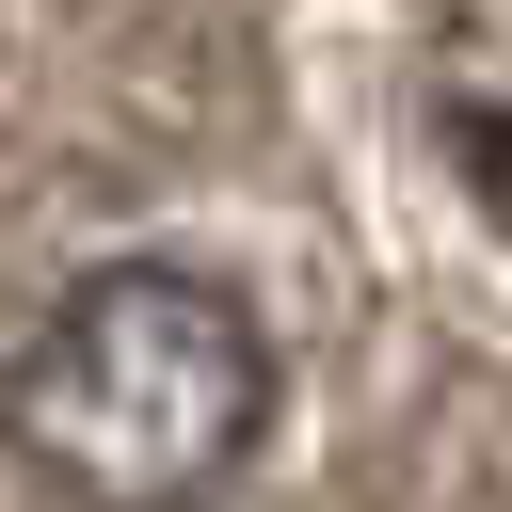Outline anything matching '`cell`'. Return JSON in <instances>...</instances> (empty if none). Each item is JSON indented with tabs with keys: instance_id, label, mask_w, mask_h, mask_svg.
<instances>
[{
	"instance_id": "cell-1",
	"label": "cell",
	"mask_w": 512,
	"mask_h": 512,
	"mask_svg": "<svg viewBox=\"0 0 512 512\" xmlns=\"http://www.w3.org/2000/svg\"><path fill=\"white\" fill-rule=\"evenodd\" d=\"M0 432L64 512H208L272 448V320L208 256H96L32 320Z\"/></svg>"
}]
</instances>
